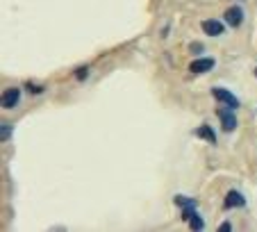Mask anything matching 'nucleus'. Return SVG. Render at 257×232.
<instances>
[{
	"label": "nucleus",
	"instance_id": "f257e3e1",
	"mask_svg": "<svg viewBox=\"0 0 257 232\" xmlns=\"http://www.w3.org/2000/svg\"><path fill=\"white\" fill-rule=\"evenodd\" d=\"M212 93H214V98H216L218 102H223V105L232 107V109H237V107H239V100L228 91V89H223V87H214V89H212Z\"/></svg>",
	"mask_w": 257,
	"mask_h": 232
},
{
	"label": "nucleus",
	"instance_id": "f03ea898",
	"mask_svg": "<svg viewBox=\"0 0 257 232\" xmlns=\"http://www.w3.org/2000/svg\"><path fill=\"white\" fill-rule=\"evenodd\" d=\"M218 119H221V126H223L225 132H232L234 128H237V116L232 114V107L230 109H225V107H221V109L216 111Z\"/></svg>",
	"mask_w": 257,
	"mask_h": 232
},
{
	"label": "nucleus",
	"instance_id": "7ed1b4c3",
	"mask_svg": "<svg viewBox=\"0 0 257 232\" xmlns=\"http://www.w3.org/2000/svg\"><path fill=\"white\" fill-rule=\"evenodd\" d=\"M214 68V59L212 57H200V59H194L189 64V71L191 73H207Z\"/></svg>",
	"mask_w": 257,
	"mask_h": 232
},
{
	"label": "nucleus",
	"instance_id": "20e7f679",
	"mask_svg": "<svg viewBox=\"0 0 257 232\" xmlns=\"http://www.w3.org/2000/svg\"><path fill=\"white\" fill-rule=\"evenodd\" d=\"M19 98H21V91L19 89H5V93H3V107L5 109H14L16 105H19Z\"/></svg>",
	"mask_w": 257,
	"mask_h": 232
},
{
	"label": "nucleus",
	"instance_id": "39448f33",
	"mask_svg": "<svg viewBox=\"0 0 257 232\" xmlns=\"http://www.w3.org/2000/svg\"><path fill=\"white\" fill-rule=\"evenodd\" d=\"M225 23L230 25V28H239L241 25V21H243V12H241V7H230L228 12H225Z\"/></svg>",
	"mask_w": 257,
	"mask_h": 232
},
{
	"label": "nucleus",
	"instance_id": "423d86ee",
	"mask_svg": "<svg viewBox=\"0 0 257 232\" xmlns=\"http://www.w3.org/2000/svg\"><path fill=\"white\" fill-rule=\"evenodd\" d=\"M225 209H232V207H246V198H243L239 191H228V196H225Z\"/></svg>",
	"mask_w": 257,
	"mask_h": 232
},
{
	"label": "nucleus",
	"instance_id": "0eeeda50",
	"mask_svg": "<svg viewBox=\"0 0 257 232\" xmlns=\"http://www.w3.org/2000/svg\"><path fill=\"white\" fill-rule=\"evenodd\" d=\"M203 30L209 37H221V34H223V23H218V21H214V19L203 21Z\"/></svg>",
	"mask_w": 257,
	"mask_h": 232
},
{
	"label": "nucleus",
	"instance_id": "6e6552de",
	"mask_svg": "<svg viewBox=\"0 0 257 232\" xmlns=\"http://www.w3.org/2000/svg\"><path fill=\"white\" fill-rule=\"evenodd\" d=\"M196 137H200V139L209 141V144H216V135H214V130L209 126H200L198 130H196Z\"/></svg>",
	"mask_w": 257,
	"mask_h": 232
},
{
	"label": "nucleus",
	"instance_id": "1a4fd4ad",
	"mask_svg": "<svg viewBox=\"0 0 257 232\" xmlns=\"http://www.w3.org/2000/svg\"><path fill=\"white\" fill-rule=\"evenodd\" d=\"M189 223H191V227H194V230H203V218L198 216V214H191V218H189Z\"/></svg>",
	"mask_w": 257,
	"mask_h": 232
},
{
	"label": "nucleus",
	"instance_id": "9d476101",
	"mask_svg": "<svg viewBox=\"0 0 257 232\" xmlns=\"http://www.w3.org/2000/svg\"><path fill=\"white\" fill-rule=\"evenodd\" d=\"M175 203L180 205V207H194V200H189V198H185V196H178V198H175Z\"/></svg>",
	"mask_w": 257,
	"mask_h": 232
},
{
	"label": "nucleus",
	"instance_id": "9b49d317",
	"mask_svg": "<svg viewBox=\"0 0 257 232\" xmlns=\"http://www.w3.org/2000/svg\"><path fill=\"white\" fill-rule=\"evenodd\" d=\"M12 135V123H3V141H7Z\"/></svg>",
	"mask_w": 257,
	"mask_h": 232
},
{
	"label": "nucleus",
	"instance_id": "f8f14e48",
	"mask_svg": "<svg viewBox=\"0 0 257 232\" xmlns=\"http://www.w3.org/2000/svg\"><path fill=\"white\" fill-rule=\"evenodd\" d=\"M230 230H232L230 221H225V223H221V225H218V232H230Z\"/></svg>",
	"mask_w": 257,
	"mask_h": 232
},
{
	"label": "nucleus",
	"instance_id": "ddd939ff",
	"mask_svg": "<svg viewBox=\"0 0 257 232\" xmlns=\"http://www.w3.org/2000/svg\"><path fill=\"white\" fill-rule=\"evenodd\" d=\"M28 89L32 93H41V91H44V87H39V84H28Z\"/></svg>",
	"mask_w": 257,
	"mask_h": 232
},
{
	"label": "nucleus",
	"instance_id": "4468645a",
	"mask_svg": "<svg viewBox=\"0 0 257 232\" xmlns=\"http://www.w3.org/2000/svg\"><path fill=\"white\" fill-rule=\"evenodd\" d=\"M75 77H78V80H84V77H87V68H78Z\"/></svg>",
	"mask_w": 257,
	"mask_h": 232
},
{
	"label": "nucleus",
	"instance_id": "2eb2a0df",
	"mask_svg": "<svg viewBox=\"0 0 257 232\" xmlns=\"http://www.w3.org/2000/svg\"><path fill=\"white\" fill-rule=\"evenodd\" d=\"M191 50H196V53H198V50H203V46H200V44H191Z\"/></svg>",
	"mask_w": 257,
	"mask_h": 232
},
{
	"label": "nucleus",
	"instance_id": "dca6fc26",
	"mask_svg": "<svg viewBox=\"0 0 257 232\" xmlns=\"http://www.w3.org/2000/svg\"><path fill=\"white\" fill-rule=\"evenodd\" d=\"M255 75H257V68H255Z\"/></svg>",
	"mask_w": 257,
	"mask_h": 232
}]
</instances>
